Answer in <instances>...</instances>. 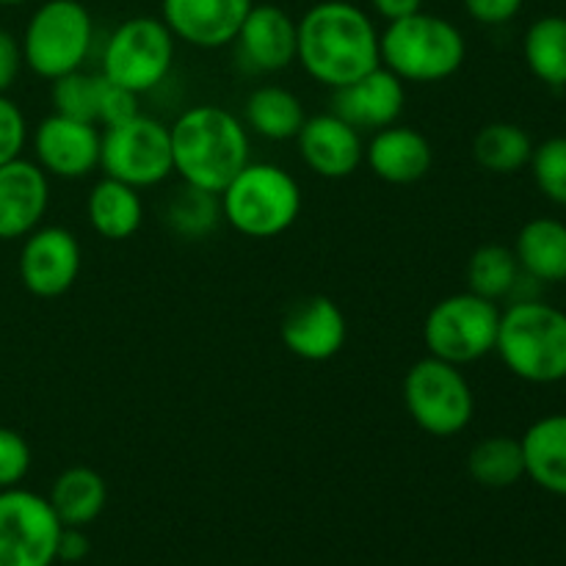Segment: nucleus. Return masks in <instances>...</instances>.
Listing matches in <instances>:
<instances>
[{"instance_id": "nucleus-3", "label": "nucleus", "mask_w": 566, "mask_h": 566, "mask_svg": "<svg viewBox=\"0 0 566 566\" xmlns=\"http://www.w3.org/2000/svg\"><path fill=\"white\" fill-rule=\"evenodd\" d=\"M219 199L224 224L254 241L285 235L304 208V191L296 177L271 160H249Z\"/></svg>"}, {"instance_id": "nucleus-24", "label": "nucleus", "mask_w": 566, "mask_h": 566, "mask_svg": "<svg viewBox=\"0 0 566 566\" xmlns=\"http://www.w3.org/2000/svg\"><path fill=\"white\" fill-rule=\"evenodd\" d=\"M48 501L64 528H86L105 512L108 484L97 470L75 464V468H66L64 473L55 475Z\"/></svg>"}, {"instance_id": "nucleus-6", "label": "nucleus", "mask_w": 566, "mask_h": 566, "mask_svg": "<svg viewBox=\"0 0 566 566\" xmlns=\"http://www.w3.org/2000/svg\"><path fill=\"white\" fill-rule=\"evenodd\" d=\"M20 44L28 70L55 81L83 70L94 48V20L81 0H44L28 17Z\"/></svg>"}, {"instance_id": "nucleus-5", "label": "nucleus", "mask_w": 566, "mask_h": 566, "mask_svg": "<svg viewBox=\"0 0 566 566\" xmlns=\"http://www.w3.org/2000/svg\"><path fill=\"white\" fill-rule=\"evenodd\" d=\"M381 66L403 83H442L462 70L468 42L448 17L415 11L379 33Z\"/></svg>"}, {"instance_id": "nucleus-8", "label": "nucleus", "mask_w": 566, "mask_h": 566, "mask_svg": "<svg viewBox=\"0 0 566 566\" xmlns=\"http://www.w3.org/2000/svg\"><path fill=\"white\" fill-rule=\"evenodd\" d=\"M501 313L497 302L473 291L440 298L423 321L426 352L429 357L446 359L459 368L490 357L495 354Z\"/></svg>"}, {"instance_id": "nucleus-18", "label": "nucleus", "mask_w": 566, "mask_h": 566, "mask_svg": "<svg viewBox=\"0 0 566 566\" xmlns=\"http://www.w3.org/2000/svg\"><path fill=\"white\" fill-rule=\"evenodd\" d=\"M407 108V83L387 66L365 72L348 86L335 88L332 111L357 127L359 133H376L401 119Z\"/></svg>"}, {"instance_id": "nucleus-37", "label": "nucleus", "mask_w": 566, "mask_h": 566, "mask_svg": "<svg viewBox=\"0 0 566 566\" xmlns=\"http://www.w3.org/2000/svg\"><path fill=\"white\" fill-rule=\"evenodd\" d=\"M22 66H25V61H22L20 39L11 31H6V28H0V94H6L14 86Z\"/></svg>"}, {"instance_id": "nucleus-38", "label": "nucleus", "mask_w": 566, "mask_h": 566, "mask_svg": "<svg viewBox=\"0 0 566 566\" xmlns=\"http://www.w3.org/2000/svg\"><path fill=\"white\" fill-rule=\"evenodd\" d=\"M92 545H88V536L83 534V528H64L59 539V562L64 564H77L88 556Z\"/></svg>"}, {"instance_id": "nucleus-13", "label": "nucleus", "mask_w": 566, "mask_h": 566, "mask_svg": "<svg viewBox=\"0 0 566 566\" xmlns=\"http://www.w3.org/2000/svg\"><path fill=\"white\" fill-rule=\"evenodd\" d=\"M99 144L103 130L92 122L70 116H44L31 133L33 160L55 180H83L99 169Z\"/></svg>"}, {"instance_id": "nucleus-26", "label": "nucleus", "mask_w": 566, "mask_h": 566, "mask_svg": "<svg viewBox=\"0 0 566 566\" xmlns=\"http://www.w3.org/2000/svg\"><path fill=\"white\" fill-rule=\"evenodd\" d=\"M164 224L182 241H205L224 224L219 193L180 182L164 205Z\"/></svg>"}, {"instance_id": "nucleus-10", "label": "nucleus", "mask_w": 566, "mask_h": 566, "mask_svg": "<svg viewBox=\"0 0 566 566\" xmlns=\"http://www.w3.org/2000/svg\"><path fill=\"white\" fill-rule=\"evenodd\" d=\"M99 169L105 177L138 188H158L175 175L169 125L138 114L122 125L105 127L99 144Z\"/></svg>"}, {"instance_id": "nucleus-29", "label": "nucleus", "mask_w": 566, "mask_h": 566, "mask_svg": "<svg viewBox=\"0 0 566 566\" xmlns=\"http://www.w3.org/2000/svg\"><path fill=\"white\" fill-rule=\"evenodd\" d=\"M468 473L486 490H509L525 479L523 446L506 434L479 440L468 453Z\"/></svg>"}, {"instance_id": "nucleus-33", "label": "nucleus", "mask_w": 566, "mask_h": 566, "mask_svg": "<svg viewBox=\"0 0 566 566\" xmlns=\"http://www.w3.org/2000/svg\"><path fill=\"white\" fill-rule=\"evenodd\" d=\"M31 470V446L14 429L0 426V490H11L25 481Z\"/></svg>"}, {"instance_id": "nucleus-1", "label": "nucleus", "mask_w": 566, "mask_h": 566, "mask_svg": "<svg viewBox=\"0 0 566 566\" xmlns=\"http://www.w3.org/2000/svg\"><path fill=\"white\" fill-rule=\"evenodd\" d=\"M379 33L363 6L321 0L296 20V64L335 92L381 66Z\"/></svg>"}, {"instance_id": "nucleus-20", "label": "nucleus", "mask_w": 566, "mask_h": 566, "mask_svg": "<svg viewBox=\"0 0 566 566\" xmlns=\"http://www.w3.org/2000/svg\"><path fill=\"white\" fill-rule=\"evenodd\" d=\"M365 164L387 186H415L429 177L434 147L420 130L396 122L370 133V142L365 144Z\"/></svg>"}, {"instance_id": "nucleus-28", "label": "nucleus", "mask_w": 566, "mask_h": 566, "mask_svg": "<svg viewBox=\"0 0 566 566\" xmlns=\"http://www.w3.org/2000/svg\"><path fill=\"white\" fill-rule=\"evenodd\" d=\"M523 55L531 75L553 88L566 86V17L545 14L525 31Z\"/></svg>"}, {"instance_id": "nucleus-23", "label": "nucleus", "mask_w": 566, "mask_h": 566, "mask_svg": "<svg viewBox=\"0 0 566 566\" xmlns=\"http://www.w3.org/2000/svg\"><path fill=\"white\" fill-rule=\"evenodd\" d=\"M307 122L302 97L285 86H258L243 103V125L265 142H296Z\"/></svg>"}, {"instance_id": "nucleus-32", "label": "nucleus", "mask_w": 566, "mask_h": 566, "mask_svg": "<svg viewBox=\"0 0 566 566\" xmlns=\"http://www.w3.org/2000/svg\"><path fill=\"white\" fill-rule=\"evenodd\" d=\"M536 188L551 202L566 208V136H553L536 144L528 164Z\"/></svg>"}, {"instance_id": "nucleus-19", "label": "nucleus", "mask_w": 566, "mask_h": 566, "mask_svg": "<svg viewBox=\"0 0 566 566\" xmlns=\"http://www.w3.org/2000/svg\"><path fill=\"white\" fill-rule=\"evenodd\" d=\"M50 208V177L36 160L0 166V241H22L42 227Z\"/></svg>"}, {"instance_id": "nucleus-2", "label": "nucleus", "mask_w": 566, "mask_h": 566, "mask_svg": "<svg viewBox=\"0 0 566 566\" xmlns=\"http://www.w3.org/2000/svg\"><path fill=\"white\" fill-rule=\"evenodd\" d=\"M171 164L180 182L221 193L252 160L247 125L221 105H191L169 125Z\"/></svg>"}, {"instance_id": "nucleus-31", "label": "nucleus", "mask_w": 566, "mask_h": 566, "mask_svg": "<svg viewBox=\"0 0 566 566\" xmlns=\"http://www.w3.org/2000/svg\"><path fill=\"white\" fill-rule=\"evenodd\" d=\"M99 92H103V75H99V72L75 70L70 72V75L55 77V81H50V103H53V114L97 125Z\"/></svg>"}, {"instance_id": "nucleus-39", "label": "nucleus", "mask_w": 566, "mask_h": 566, "mask_svg": "<svg viewBox=\"0 0 566 566\" xmlns=\"http://www.w3.org/2000/svg\"><path fill=\"white\" fill-rule=\"evenodd\" d=\"M368 3L374 9V14L381 17L385 22L403 20V17L423 9V0H368Z\"/></svg>"}, {"instance_id": "nucleus-34", "label": "nucleus", "mask_w": 566, "mask_h": 566, "mask_svg": "<svg viewBox=\"0 0 566 566\" xmlns=\"http://www.w3.org/2000/svg\"><path fill=\"white\" fill-rule=\"evenodd\" d=\"M28 138L31 133H28V119L22 108L11 97L0 94V166L22 158Z\"/></svg>"}, {"instance_id": "nucleus-35", "label": "nucleus", "mask_w": 566, "mask_h": 566, "mask_svg": "<svg viewBox=\"0 0 566 566\" xmlns=\"http://www.w3.org/2000/svg\"><path fill=\"white\" fill-rule=\"evenodd\" d=\"M103 75V72H99ZM142 114V105H138V94L127 92V88L116 86L108 77L103 75V92H99V108H97V125L99 130L105 127L122 125V122L133 119V116Z\"/></svg>"}, {"instance_id": "nucleus-36", "label": "nucleus", "mask_w": 566, "mask_h": 566, "mask_svg": "<svg viewBox=\"0 0 566 566\" xmlns=\"http://www.w3.org/2000/svg\"><path fill=\"white\" fill-rule=\"evenodd\" d=\"M464 11L481 25H506L523 11L525 0H462Z\"/></svg>"}, {"instance_id": "nucleus-4", "label": "nucleus", "mask_w": 566, "mask_h": 566, "mask_svg": "<svg viewBox=\"0 0 566 566\" xmlns=\"http://www.w3.org/2000/svg\"><path fill=\"white\" fill-rule=\"evenodd\" d=\"M495 354L528 385L566 379V313L539 298H517L501 313Z\"/></svg>"}, {"instance_id": "nucleus-17", "label": "nucleus", "mask_w": 566, "mask_h": 566, "mask_svg": "<svg viewBox=\"0 0 566 566\" xmlns=\"http://www.w3.org/2000/svg\"><path fill=\"white\" fill-rule=\"evenodd\" d=\"M302 164L324 180H346L365 164V138L335 111L307 116L296 136Z\"/></svg>"}, {"instance_id": "nucleus-21", "label": "nucleus", "mask_w": 566, "mask_h": 566, "mask_svg": "<svg viewBox=\"0 0 566 566\" xmlns=\"http://www.w3.org/2000/svg\"><path fill=\"white\" fill-rule=\"evenodd\" d=\"M525 459V479L539 490L566 497V415H545L520 437Z\"/></svg>"}, {"instance_id": "nucleus-16", "label": "nucleus", "mask_w": 566, "mask_h": 566, "mask_svg": "<svg viewBox=\"0 0 566 566\" xmlns=\"http://www.w3.org/2000/svg\"><path fill=\"white\" fill-rule=\"evenodd\" d=\"M254 0H160L171 36L199 50L230 48Z\"/></svg>"}, {"instance_id": "nucleus-22", "label": "nucleus", "mask_w": 566, "mask_h": 566, "mask_svg": "<svg viewBox=\"0 0 566 566\" xmlns=\"http://www.w3.org/2000/svg\"><path fill=\"white\" fill-rule=\"evenodd\" d=\"M86 219L88 227L105 241H127L144 224L142 191L103 175V180L88 188Z\"/></svg>"}, {"instance_id": "nucleus-11", "label": "nucleus", "mask_w": 566, "mask_h": 566, "mask_svg": "<svg viewBox=\"0 0 566 566\" xmlns=\"http://www.w3.org/2000/svg\"><path fill=\"white\" fill-rule=\"evenodd\" d=\"M61 531L48 495L22 486L0 490V566H53Z\"/></svg>"}, {"instance_id": "nucleus-25", "label": "nucleus", "mask_w": 566, "mask_h": 566, "mask_svg": "<svg viewBox=\"0 0 566 566\" xmlns=\"http://www.w3.org/2000/svg\"><path fill=\"white\" fill-rule=\"evenodd\" d=\"M523 276L534 282H566V224L558 219H531L514 241Z\"/></svg>"}, {"instance_id": "nucleus-7", "label": "nucleus", "mask_w": 566, "mask_h": 566, "mask_svg": "<svg viewBox=\"0 0 566 566\" xmlns=\"http://www.w3.org/2000/svg\"><path fill=\"white\" fill-rule=\"evenodd\" d=\"M403 407L429 437H457L473 423L475 392L459 365L426 354L403 376Z\"/></svg>"}, {"instance_id": "nucleus-14", "label": "nucleus", "mask_w": 566, "mask_h": 566, "mask_svg": "<svg viewBox=\"0 0 566 566\" xmlns=\"http://www.w3.org/2000/svg\"><path fill=\"white\" fill-rule=\"evenodd\" d=\"M282 346L304 363H329L348 340V318L329 296H307L293 304L280 324Z\"/></svg>"}, {"instance_id": "nucleus-30", "label": "nucleus", "mask_w": 566, "mask_h": 566, "mask_svg": "<svg viewBox=\"0 0 566 566\" xmlns=\"http://www.w3.org/2000/svg\"><path fill=\"white\" fill-rule=\"evenodd\" d=\"M520 280H523V269H520L514 249L503 247V243H484L470 254L468 291L479 293L490 302H501L517 291Z\"/></svg>"}, {"instance_id": "nucleus-9", "label": "nucleus", "mask_w": 566, "mask_h": 566, "mask_svg": "<svg viewBox=\"0 0 566 566\" xmlns=\"http://www.w3.org/2000/svg\"><path fill=\"white\" fill-rule=\"evenodd\" d=\"M177 39L160 17H130L108 33L99 72L133 94H147L171 75Z\"/></svg>"}, {"instance_id": "nucleus-27", "label": "nucleus", "mask_w": 566, "mask_h": 566, "mask_svg": "<svg viewBox=\"0 0 566 566\" xmlns=\"http://www.w3.org/2000/svg\"><path fill=\"white\" fill-rule=\"evenodd\" d=\"M534 142L514 122H492L473 138V158L490 175H517L531 164Z\"/></svg>"}, {"instance_id": "nucleus-15", "label": "nucleus", "mask_w": 566, "mask_h": 566, "mask_svg": "<svg viewBox=\"0 0 566 566\" xmlns=\"http://www.w3.org/2000/svg\"><path fill=\"white\" fill-rule=\"evenodd\" d=\"M232 44L238 64L247 72H285L296 64V20L274 3H252Z\"/></svg>"}, {"instance_id": "nucleus-40", "label": "nucleus", "mask_w": 566, "mask_h": 566, "mask_svg": "<svg viewBox=\"0 0 566 566\" xmlns=\"http://www.w3.org/2000/svg\"><path fill=\"white\" fill-rule=\"evenodd\" d=\"M31 3V0H0V6H25Z\"/></svg>"}, {"instance_id": "nucleus-12", "label": "nucleus", "mask_w": 566, "mask_h": 566, "mask_svg": "<svg viewBox=\"0 0 566 566\" xmlns=\"http://www.w3.org/2000/svg\"><path fill=\"white\" fill-rule=\"evenodd\" d=\"M83 269L81 241L72 230L59 224L36 227L31 235L22 238L20 282L36 298H59L72 291Z\"/></svg>"}]
</instances>
